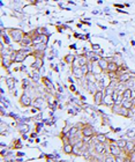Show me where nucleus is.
Segmentation results:
<instances>
[{"mask_svg": "<svg viewBox=\"0 0 135 162\" xmlns=\"http://www.w3.org/2000/svg\"><path fill=\"white\" fill-rule=\"evenodd\" d=\"M103 104H105V106H107V107H112V106L115 104V102H113V100H112V95H105V96H104V102H103Z\"/></svg>", "mask_w": 135, "mask_h": 162, "instance_id": "nucleus-20", "label": "nucleus"}, {"mask_svg": "<svg viewBox=\"0 0 135 162\" xmlns=\"http://www.w3.org/2000/svg\"><path fill=\"white\" fill-rule=\"evenodd\" d=\"M124 152H125L126 156H129L132 153H134L135 152V143H133V141H127L126 148L124 149Z\"/></svg>", "mask_w": 135, "mask_h": 162, "instance_id": "nucleus-11", "label": "nucleus"}, {"mask_svg": "<svg viewBox=\"0 0 135 162\" xmlns=\"http://www.w3.org/2000/svg\"><path fill=\"white\" fill-rule=\"evenodd\" d=\"M119 65H118V63L117 61H110L109 63V66H107V72H115V73H118L119 72ZM106 72V73H107Z\"/></svg>", "mask_w": 135, "mask_h": 162, "instance_id": "nucleus-15", "label": "nucleus"}, {"mask_svg": "<svg viewBox=\"0 0 135 162\" xmlns=\"http://www.w3.org/2000/svg\"><path fill=\"white\" fill-rule=\"evenodd\" d=\"M95 136V131L90 125H86L82 128V137L83 138H88V139H93Z\"/></svg>", "mask_w": 135, "mask_h": 162, "instance_id": "nucleus-3", "label": "nucleus"}, {"mask_svg": "<svg viewBox=\"0 0 135 162\" xmlns=\"http://www.w3.org/2000/svg\"><path fill=\"white\" fill-rule=\"evenodd\" d=\"M116 145L121 149V151H124L125 148H126V145H127V140H125V139H119V140H117L116 141Z\"/></svg>", "mask_w": 135, "mask_h": 162, "instance_id": "nucleus-25", "label": "nucleus"}, {"mask_svg": "<svg viewBox=\"0 0 135 162\" xmlns=\"http://www.w3.org/2000/svg\"><path fill=\"white\" fill-rule=\"evenodd\" d=\"M133 90L129 89V88H125L124 91L121 93V95H122V98L124 100H126V101H132L133 100Z\"/></svg>", "mask_w": 135, "mask_h": 162, "instance_id": "nucleus-13", "label": "nucleus"}, {"mask_svg": "<svg viewBox=\"0 0 135 162\" xmlns=\"http://www.w3.org/2000/svg\"><path fill=\"white\" fill-rule=\"evenodd\" d=\"M31 79H33L35 82H38L39 79H40V75H39L38 70H34V72H33V74H31Z\"/></svg>", "mask_w": 135, "mask_h": 162, "instance_id": "nucleus-29", "label": "nucleus"}, {"mask_svg": "<svg viewBox=\"0 0 135 162\" xmlns=\"http://www.w3.org/2000/svg\"><path fill=\"white\" fill-rule=\"evenodd\" d=\"M6 85H7L8 89L13 90L14 87H15V79H14V78H7V79H6Z\"/></svg>", "mask_w": 135, "mask_h": 162, "instance_id": "nucleus-21", "label": "nucleus"}, {"mask_svg": "<svg viewBox=\"0 0 135 162\" xmlns=\"http://www.w3.org/2000/svg\"><path fill=\"white\" fill-rule=\"evenodd\" d=\"M95 139H96V141L102 143V144H105V143H107V140H109L107 137H106L105 134H96Z\"/></svg>", "mask_w": 135, "mask_h": 162, "instance_id": "nucleus-22", "label": "nucleus"}, {"mask_svg": "<svg viewBox=\"0 0 135 162\" xmlns=\"http://www.w3.org/2000/svg\"><path fill=\"white\" fill-rule=\"evenodd\" d=\"M94 151L96 152L97 154L104 155V154L106 153V148H105V144H102V143H98V141H95V144H94Z\"/></svg>", "mask_w": 135, "mask_h": 162, "instance_id": "nucleus-6", "label": "nucleus"}, {"mask_svg": "<svg viewBox=\"0 0 135 162\" xmlns=\"http://www.w3.org/2000/svg\"><path fill=\"white\" fill-rule=\"evenodd\" d=\"M13 63H14V61L12 60L11 56H1V66H2L4 69L8 70V69L12 66Z\"/></svg>", "mask_w": 135, "mask_h": 162, "instance_id": "nucleus-5", "label": "nucleus"}, {"mask_svg": "<svg viewBox=\"0 0 135 162\" xmlns=\"http://www.w3.org/2000/svg\"><path fill=\"white\" fill-rule=\"evenodd\" d=\"M121 107H124V108L131 110V109L134 108V103H133V101H126V100H124L122 103H121Z\"/></svg>", "mask_w": 135, "mask_h": 162, "instance_id": "nucleus-24", "label": "nucleus"}, {"mask_svg": "<svg viewBox=\"0 0 135 162\" xmlns=\"http://www.w3.org/2000/svg\"><path fill=\"white\" fill-rule=\"evenodd\" d=\"M19 103L22 106V107H30L33 104V100L31 97L27 94V93H23L19 98Z\"/></svg>", "mask_w": 135, "mask_h": 162, "instance_id": "nucleus-2", "label": "nucleus"}, {"mask_svg": "<svg viewBox=\"0 0 135 162\" xmlns=\"http://www.w3.org/2000/svg\"><path fill=\"white\" fill-rule=\"evenodd\" d=\"M75 56H73V54H67V56H65V58H64V60H65V63L66 64H73L74 63V60H75Z\"/></svg>", "mask_w": 135, "mask_h": 162, "instance_id": "nucleus-26", "label": "nucleus"}, {"mask_svg": "<svg viewBox=\"0 0 135 162\" xmlns=\"http://www.w3.org/2000/svg\"><path fill=\"white\" fill-rule=\"evenodd\" d=\"M19 44L22 46V48H29V46H31V45L34 44V42H33V37L30 36V35H25L24 38L20 42Z\"/></svg>", "mask_w": 135, "mask_h": 162, "instance_id": "nucleus-8", "label": "nucleus"}, {"mask_svg": "<svg viewBox=\"0 0 135 162\" xmlns=\"http://www.w3.org/2000/svg\"><path fill=\"white\" fill-rule=\"evenodd\" d=\"M72 72H73V75L76 78V79H82L84 78L82 75V72H81V69L78 66H72Z\"/></svg>", "mask_w": 135, "mask_h": 162, "instance_id": "nucleus-18", "label": "nucleus"}, {"mask_svg": "<svg viewBox=\"0 0 135 162\" xmlns=\"http://www.w3.org/2000/svg\"><path fill=\"white\" fill-rule=\"evenodd\" d=\"M40 39H42V44H45L46 45V43H47V41H49V36L45 34V35H40Z\"/></svg>", "mask_w": 135, "mask_h": 162, "instance_id": "nucleus-34", "label": "nucleus"}, {"mask_svg": "<svg viewBox=\"0 0 135 162\" xmlns=\"http://www.w3.org/2000/svg\"><path fill=\"white\" fill-rule=\"evenodd\" d=\"M71 90H72V91H75V87H74V86H71Z\"/></svg>", "mask_w": 135, "mask_h": 162, "instance_id": "nucleus-39", "label": "nucleus"}, {"mask_svg": "<svg viewBox=\"0 0 135 162\" xmlns=\"http://www.w3.org/2000/svg\"><path fill=\"white\" fill-rule=\"evenodd\" d=\"M6 31H7V34L11 36L12 41H13V42H16V43H20V42L24 38V36H25V34H24L21 29H16V28H11V29H7Z\"/></svg>", "mask_w": 135, "mask_h": 162, "instance_id": "nucleus-1", "label": "nucleus"}, {"mask_svg": "<svg viewBox=\"0 0 135 162\" xmlns=\"http://www.w3.org/2000/svg\"><path fill=\"white\" fill-rule=\"evenodd\" d=\"M25 57L27 54H23L22 51H16V56H15V59H14V63H23L25 60Z\"/></svg>", "mask_w": 135, "mask_h": 162, "instance_id": "nucleus-17", "label": "nucleus"}, {"mask_svg": "<svg viewBox=\"0 0 135 162\" xmlns=\"http://www.w3.org/2000/svg\"><path fill=\"white\" fill-rule=\"evenodd\" d=\"M125 159H126V155L121 154V155H119V156H117L116 158V162H124L125 161Z\"/></svg>", "mask_w": 135, "mask_h": 162, "instance_id": "nucleus-35", "label": "nucleus"}, {"mask_svg": "<svg viewBox=\"0 0 135 162\" xmlns=\"http://www.w3.org/2000/svg\"><path fill=\"white\" fill-rule=\"evenodd\" d=\"M42 66H43V59H42V58H37L36 61L33 64V67H34L35 70H38V71Z\"/></svg>", "mask_w": 135, "mask_h": 162, "instance_id": "nucleus-27", "label": "nucleus"}, {"mask_svg": "<svg viewBox=\"0 0 135 162\" xmlns=\"http://www.w3.org/2000/svg\"><path fill=\"white\" fill-rule=\"evenodd\" d=\"M104 96H105L104 90H97L94 94V103L96 106H102L104 102Z\"/></svg>", "mask_w": 135, "mask_h": 162, "instance_id": "nucleus-4", "label": "nucleus"}, {"mask_svg": "<svg viewBox=\"0 0 135 162\" xmlns=\"http://www.w3.org/2000/svg\"><path fill=\"white\" fill-rule=\"evenodd\" d=\"M109 151H110V155H112V156H119V155H121L122 154V151L117 146L116 144H111L110 145V147H109Z\"/></svg>", "mask_w": 135, "mask_h": 162, "instance_id": "nucleus-7", "label": "nucleus"}, {"mask_svg": "<svg viewBox=\"0 0 135 162\" xmlns=\"http://www.w3.org/2000/svg\"><path fill=\"white\" fill-rule=\"evenodd\" d=\"M35 33H36V35H45L46 34V29L45 28H37L36 30H35Z\"/></svg>", "mask_w": 135, "mask_h": 162, "instance_id": "nucleus-32", "label": "nucleus"}, {"mask_svg": "<svg viewBox=\"0 0 135 162\" xmlns=\"http://www.w3.org/2000/svg\"><path fill=\"white\" fill-rule=\"evenodd\" d=\"M109 60H107V58H99V60L97 61V64H98V66L100 67V70L103 71V72H107V66H109Z\"/></svg>", "mask_w": 135, "mask_h": 162, "instance_id": "nucleus-10", "label": "nucleus"}, {"mask_svg": "<svg viewBox=\"0 0 135 162\" xmlns=\"http://www.w3.org/2000/svg\"><path fill=\"white\" fill-rule=\"evenodd\" d=\"M104 162H116V158L112 155H106L104 158Z\"/></svg>", "mask_w": 135, "mask_h": 162, "instance_id": "nucleus-33", "label": "nucleus"}, {"mask_svg": "<svg viewBox=\"0 0 135 162\" xmlns=\"http://www.w3.org/2000/svg\"><path fill=\"white\" fill-rule=\"evenodd\" d=\"M25 85L29 86V80H28V79H27V80H25V79L23 80V87H25Z\"/></svg>", "mask_w": 135, "mask_h": 162, "instance_id": "nucleus-37", "label": "nucleus"}, {"mask_svg": "<svg viewBox=\"0 0 135 162\" xmlns=\"http://www.w3.org/2000/svg\"><path fill=\"white\" fill-rule=\"evenodd\" d=\"M126 88H129V89H132L133 91H135V78H131L127 82H126Z\"/></svg>", "mask_w": 135, "mask_h": 162, "instance_id": "nucleus-23", "label": "nucleus"}, {"mask_svg": "<svg viewBox=\"0 0 135 162\" xmlns=\"http://www.w3.org/2000/svg\"><path fill=\"white\" fill-rule=\"evenodd\" d=\"M120 109H121V106H120V104H113V106L111 107V111H112V113H115V115H118V116H119Z\"/></svg>", "mask_w": 135, "mask_h": 162, "instance_id": "nucleus-30", "label": "nucleus"}, {"mask_svg": "<svg viewBox=\"0 0 135 162\" xmlns=\"http://www.w3.org/2000/svg\"><path fill=\"white\" fill-rule=\"evenodd\" d=\"M44 98L43 97H37L36 100H35V102H34V106L35 107H37V108H42L43 107V104H44Z\"/></svg>", "mask_w": 135, "mask_h": 162, "instance_id": "nucleus-28", "label": "nucleus"}, {"mask_svg": "<svg viewBox=\"0 0 135 162\" xmlns=\"http://www.w3.org/2000/svg\"><path fill=\"white\" fill-rule=\"evenodd\" d=\"M64 153L66 154H73L74 153V145L71 143H65L64 144Z\"/></svg>", "mask_w": 135, "mask_h": 162, "instance_id": "nucleus-16", "label": "nucleus"}, {"mask_svg": "<svg viewBox=\"0 0 135 162\" xmlns=\"http://www.w3.org/2000/svg\"><path fill=\"white\" fill-rule=\"evenodd\" d=\"M43 82H44V85H46L49 88H52V87H53L52 83H51V81H49L46 78H43Z\"/></svg>", "mask_w": 135, "mask_h": 162, "instance_id": "nucleus-36", "label": "nucleus"}, {"mask_svg": "<svg viewBox=\"0 0 135 162\" xmlns=\"http://www.w3.org/2000/svg\"><path fill=\"white\" fill-rule=\"evenodd\" d=\"M131 79V75H129V71L127 72H124V73H119V83H122V85H126V82Z\"/></svg>", "mask_w": 135, "mask_h": 162, "instance_id": "nucleus-12", "label": "nucleus"}, {"mask_svg": "<svg viewBox=\"0 0 135 162\" xmlns=\"http://www.w3.org/2000/svg\"><path fill=\"white\" fill-rule=\"evenodd\" d=\"M128 109L124 108V107H121L120 109V112H119V116H122V117H126V118H128Z\"/></svg>", "mask_w": 135, "mask_h": 162, "instance_id": "nucleus-31", "label": "nucleus"}, {"mask_svg": "<svg viewBox=\"0 0 135 162\" xmlns=\"http://www.w3.org/2000/svg\"><path fill=\"white\" fill-rule=\"evenodd\" d=\"M78 130H80L78 126H73V127H71L69 131H68V133H67V137H68L69 139H73L77 133H78Z\"/></svg>", "mask_w": 135, "mask_h": 162, "instance_id": "nucleus-19", "label": "nucleus"}, {"mask_svg": "<svg viewBox=\"0 0 135 162\" xmlns=\"http://www.w3.org/2000/svg\"><path fill=\"white\" fill-rule=\"evenodd\" d=\"M112 100H113L115 104H120V106H121V103H122V101H124L121 93H120V91H118L117 89L112 93Z\"/></svg>", "mask_w": 135, "mask_h": 162, "instance_id": "nucleus-9", "label": "nucleus"}, {"mask_svg": "<svg viewBox=\"0 0 135 162\" xmlns=\"http://www.w3.org/2000/svg\"><path fill=\"white\" fill-rule=\"evenodd\" d=\"M75 61L77 63V65L81 67V66H84L87 64H89V58H87L86 56H78L75 58Z\"/></svg>", "mask_w": 135, "mask_h": 162, "instance_id": "nucleus-14", "label": "nucleus"}, {"mask_svg": "<svg viewBox=\"0 0 135 162\" xmlns=\"http://www.w3.org/2000/svg\"><path fill=\"white\" fill-rule=\"evenodd\" d=\"M124 162H132V160L129 159V156H126V159H125V161Z\"/></svg>", "mask_w": 135, "mask_h": 162, "instance_id": "nucleus-38", "label": "nucleus"}]
</instances>
